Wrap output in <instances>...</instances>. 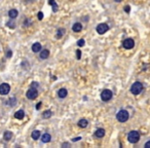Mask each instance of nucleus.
Masks as SVG:
<instances>
[{
	"label": "nucleus",
	"mask_w": 150,
	"mask_h": 148,
	"mask_svg": "<svg viewBox=\"0 0 150 148\" xmlns=\"http://www.w3.org/2000/svg\"><path fill=\"white\" fill-rule=\"evenodd\" d=\"M11 138H12V133L9 132V131H6V132L4 133V135H3V139L5 141H9Z\"/></svg>",
	"instance_id": "17"
},
{
	"label": "nucleus",
	"mask_w": 150,
	"mask_h": 148,
	"mask_svg": "<svg viewBox=\"0 0 150 148\" xmlns=\"http://www.w3.org/2000/svg\"><path fill=\"white\" fill-rule=\"evenodd\" d=\"M145 148H150V141H148V142L145 144Z\"/></svg>",
	"instance_id": "30"
},
{
	"label": "nucleus",
	"mask_w": 150,
	"mask_h": 148,
	"mask_svg": "<svg viewBox=\"0 0 150 148\" xmlns=\"http://www.w3.org/2000/svg\"><path fill=\"white\" fill-rule=\"evenodd\" d=\"M31 136H32L33 140H38L39 137H40V132H39V131H33Z\"/></svg>",
	"instance_id": "21"
},
{
	"label": "nucleus",
	"mask_w": 150,
	"mask_h": 148,
	"mask_svg": "<svg viewBox=\"0 0 150 148\" xmlns=\"http://www.w3.org/2000/svg\"><path fill=\"white\" fill-rule=\"evenodd\" d=\"M11 55H12V53H11V50L9 49V50H8L7 53H6V57H7V58H10V57H11Z\"/></svg>",
	"instance_id": "27"
},
{
	"label": "nucleus",
	"mask_w": 150,
	"mask_h": 148,
	"mask_svg": "<svg viewBox=\"0 0 150 148\" xmlns=\"http://www.w3.org/2000/svg\"><path fill=\"white\" fill-rule=\"evenodd\" d=\"M87 125H88V121H87L86 119H84V118H82V119H80V120L78 121V126H79L80 128H82V129L86 128Z\"/></svg>",
	"instance_id": "16"
},
{
	"label": "nucleus",
	"mask_w": 150,
	"mask_h": 148,
	"mask_svg": "<svg viewBox=\"0 0 150 148\" xmlns=\"http://www.w3.org/2000/svg\"><path fill=\"white\" fill-rule=\"evenodd\" d=\"M26 96H27V98L30 99V100H34V99H36V98H37V96H38L37 89H35V88H31V89L27 92Z\"/></svg>",
	"instance_id": "6"
},
{
	"label": "nucleus",
	"mask_w": 150,
	"mask_h": 148,
	"mask_svg": "<svg viewBox=\"0 0 150 148\" xmlns=\"http://www.w3.org/2000/svg\"><path fill=\"white\" fill-rule=\"evenodd\" d=\"M24 116H25V112H24L23 110H19V111H16V112L14 113V117H15L16 119H23Z\"/></svg>",
	"instance_id": "14"
},
{
	"label": "nucleus",
	"mask_w": 150,
	"mask_h": 148,
	"mask_svg": "<svg viewBox=\"0 0 150 148\" xmlns=\"http://www.w3.org/2000/svg\"><path fill=\"white\" fill-rule=\"evenodd\" d=\"M76 58H77V60H80V59H81V51H80L79 49L76 50Z\"/></svg>",
	"instance_id": "25"
},
{
	"label": "nucleus",
	"mask_w": 150,
	"mask_h": 148,
	"mask_svg": "<svg viewBox=\"0 0 150 148\" xmlns=\"http://www.w3.org/2000/svg\"><path fill=\"white\" fill-rule=\"evenodd\" d=\"M108 30H109V26H108L107 24H105V23L99 24V25L97 26V32H98L99 34H104V33H106Z\"/></svg>",
	"instance_id": "7"
},
{
	"label": "nucleus",
	"mask_w": 150,
	"mask_h": 148,
	"mask_svg": "<svg viewBox=\"0 0 150 148\" xmlns=\"http://www.w3.org/2000/svg\"><path fill=\"white\" fill-rule=\"evenodd\" d=\"M41 49V44L39 42H35L34 44L32 45V50H33V53H38V51H40Z\"/></svg>",
	"instance_id": "12"
},
{
	"label": "nucleus",
	"mask_w": 150,
	"mask_h": 148,
	"mask_svg": "<svg viewBox=\"0 0 150 148\" xmlns=\"http://www.w3.org/2000/svg\"><path fill=\"white\" fill-rule=\"evenodd\" d=\"M95 135H96V137H98V138L104 137V136H105V130H104V129H98L96 132H95Z\"/></svg>",
	"instance_id": "13"
},
{
	"label": "nucleus",
	"mask_w": 150,
	"mask_h": 148,
	"mask_svg": "<svg viewBox=\"0 0 150 148\" xmlns=\"http://www.w3.org/2000/svg\"><path fill=\"white\" fill-rule=\"evenodd\" d=\"M52 115H53V112H52L51 110H46V111H44V112L42 113V117H43V118H45V119L49 118Z\"/></svg>",
	"instance_id": "22"
},
{
	"label": "nucleus",
	"mask_w": 150,
	"mask_h": 148,
	"mask_svg": "<svg viewBox=\"0 0 150 148\" xmlns=\"http://www.w3.org/2000/svg\"><path fill=\"white\" fill-rule=\"evenodd\" d=\"M139 139H140V134L137 131H132L128 135V140L131 143H137L139 141Z\"/></svg>",
	"instance_id": "2"
},
{
	"label": "nucleus",
	"mask_w": 150,
	"mask_h": 148,
	"mask_svg": "<svg viewBox=\"0 0 150 148\" xmlns=\"http://www.w3.org/2000/svg\"><path fill=\"white\" fill-rule=\"evenodd\" d=\"M18 14H19V11L16 9H10L8 11V15H9L10 19H15L16 16H18Z\"/></svg>",
	"instance_id": "15"
},
{
	"label": "nucleus",
	"mask_w": 150,
	"mask_h": 148,
	"mask_svg": "<svg viewBox=\"0 0 150 148\" xmlns=\"http://www.w3.org/2000/svg\"><path fill=\"white\" fill-rule=\"evenodd\" d=\"M37 86H38V83H36V82L32 83V88H37Z\"/></svg>",
	"instance_id": "32"
},
{
	"label": "nucleus",
	"mask_w": 150,
	"mask_h": 148,
	"mask_svg": "<svg viewBox=\"0 0 150 148\" xmlns=\"http://www.w3.org/2000/svg\"><path fill=\"white\" fill-rule=\"evenodd\" d=\"M112 98V92L110 90H104L101 94V99L102 101L104 102H108V101H110Z\"/></svg>",
	"instance_id": "4"
},
{
	"label": "nucleus",
	"mask_w": 150,
	"mask_h": 148,
	"mask_svg": "<svg viewBox=\"0 0 150 148\" xmlns=\"http://www.w3.org/2000/svg\"><path fill=\"white\" fill-rule=\"evenodd\" d=\"M84 44H85L84 39H82V38H81V39H79V40L77 41V45H78V46H80V47H81V46H83Z\"/></svg>",
	"instance_id": "23"
},
{
	"label": "nucleus",
	"mask_w": 150,
	"mask_h": 148,
	"mask_svg": "<svg viewBox=\"0 0 150 148\" xmlns=\"http://www.w3.org/2000/svg\"><path fill=\"white\" fill-rule=\"evenodd\" d=\"M49 56V50L48 49H42L40 51V58L42 59V60H45L47 59Z\"/></svg>",
	"instance_id": "11"
},
{
	"label": "nucleus",
	"mask_w": 150,
	"mask_h": 148,
	"mask_svg": "<svg viewBox=\"0 0 150 148\" xmlns=\"http://www.w3.org/2000/svg\"><path fill=\"white\" fill-rule=\"evenodd\" d=\"M122 46L126 48V49H131L135 46V41L134 39H132V38H127V39H124L123 42H122Z\"/></svg>",
	"instance_id": "5"
},
{
	"label": "nucleus",
	"mask_w": 150,
	"mask_h": 148,
	"mask_svg": "<svg viewBox=\"0 0 150 148\" xmlns=\"http://www.w3.org/2000/svg\"><path fill=\"white\" fill-rule=\"evenodd\" d=\"M80 139H81L80 137H78V138H74V139H73V140H72V141H73V142H76V141H79V140H80Z\"/></svg>",
	"instance_id": "31"
},
{
	"label": "nucleus",
	"mask_w": 150,
	"mask_h": 148,
	"mask_svg": "<svg viewBox=\"0 0 150 148\" xmlns=\"http://www.w3.org/2000/svg\"><path fill=\"white\" fill-rule=\"evenodd\" d=\"M41 104H42V103H41V102H39V103L37 104V105H36V109H37V110H39V109H40V106H41Z\"/></svg>",
	"instance_id": "29"
},
{
	"label": "nucleus",
	"mask_w": 150,
	"mask_h": 148,
	"mask_svg": "<svg viewBox=\"0 0 150 148\" xmlns=\"http://www.w3.org/2000/svg\"><path fill=\"white\" fill-rule=\"evenodd\" d=\"M6 25H7V27H9V28H12V29H13V28L15 27V24H14L13 22H7V24H6Z\"/></svg>",
	"instance_id": "24"
},
{
	"label": "nucleus",
	"mask_w": 150,
	"mask_h": 148,
	"mask_svg": "<svg viewBox=\"0 0 150 148\" xmlns=\"http://www.w3.org/2000/svg\"><path fill=\"white\" fill-rule=\"evenodd\" d=\"M10 91V85L7 84V83H2L1 85H0V95H7L8 93H9Z\"/></svg>",
	"instance_id": "8"
},
{
	"label": "nucleus",
	"mask_w": 150,
	"mask_h": 148,
	"mask_svg": "<svg viewBox=\"0 0 150 148\" xmlns=\"http://www.w3.org/2000/svg\"><path fill=\"white\" fill-rule=\"evenodd\" d=\"M72 30L74 32H80L82 30V25L81 23H75L73 26H72Z\"/></svg>",
	"instance_id": "10"
},
{
	"label": "nucleus",
	"mask_w": 150,
	"mask_h": 148,
	"mask_svg": "<svg viewBox=\"0 0 150 148\" xmlns=\"http://www.w3.org/2000/svg\"><path fill=\"white\" fill-rule=\"evenodd\" d=\"M37 16H38V20H42L43 19V13L41 12V11H39L38 14H37Z\"/></svg>",
	"instance_id": "26"
},
{
	"label": "nucleus",
	"mask_w": 150,
	"mask_h": 148,
	"mask_svg": "<svg viewBox=\"0 0 150 148\" xmlns=\"http://www.w3.org/2000/svg\"><path fill=\"white\" fill-rule=\"evenodd\" d=\"M65 32H66V31H65V29H64V28H61V29H59V30L57 31V35H56V36H57V38H58V39L62 38V37L64 36Z\"/></svg>",
	"instance_id": "20"
},
{
	"label": "nucleus",
	"mask_w": 150,
	"mask_h": 148,
	"mask_svg": "<svg viewBox=\"0 0 150 148\" xmlns=\"http://www.w3.org/2000/svg\"><path fill=\"white\" fill-rule=\"evenodd\" d=\"M116 2H120V1H122V0H115Z\"/></svg>",
	"instance_id": "33"
},
{
	"label": "nucleus",
	"mask_w": 150,
	"mask_h": 148,
	"mask_svg": "<svg viewBox=\"0 0 150 148\" xmlns=\"http://www.w3.org/2000/svg\"><path fill=\"white\" fill-rule=\"evenodd\" d=\"M41 140H42L43 143H48L49 141L52 140V136L49 135V134H44L42 136V138H41Z\"/></svg>",
	"instance_id": "18"
},
{
	"label": "nucleus",
	"mask_w": 150,
	"mask_h": 148,
	"mask_svg": "<svg viewBox=\"0 0 150 148\" xmlns=\"http://www.w3.org/2000/svg\"><path fill=\"white\" fill-rule=\"evenodd\" d=\"M142 91H143V84L139 81L133 83V85L131 86V92L133 95H139Z\"/></svg>",
	"instance_id": "1"
},
{
	"label": "nucleus",
	"mask_w": 150,
	"mask_h": 148,
	"mask_svg": "<svg viewBox=\"0 0 150 148\" xmlns=\"http://www.w3.org/2000/svg\"><path fill=\"white\" fill-rule=\"evenodd\" d=\"M67 95H68V91L66 89H60L59 92H58V96H59L61 99L66 98V97H67Z\"/></svg>",
	"instance_id": "9"
},
{
	"label": "nucleus",
	"mask_w": 150,
	"mask_h": 148,
	"mask_svg": "<svg viewBox=\"0 0 150 148\" xmlns=\"http://www.w3.org/2000/svg\"><path fill=\"white\" fill-rule=\"evenodd\" d=\"M48 3L53 6V10H54V12H57V11H58V8H59V6H58V4L56 3L55 0H48Z\"/></svg>",
	"instance_id": "19"
},
{
	"label": "nucleus",
	"mask_w": 150,
	"mask_h": 148,
	"mask_svg": "<svg viewBox=\"0 0 150 148\" xmlns=\"http://www.w3.org/2000/svg\"><path fill=\"white\" fill-rule=\"evenodd\" d=\"M129 112L127 110H120L117 115H116V118H117L118 121H120V123H124V121H127L129 119Z\"/></svg>",
	"instance_id": "3"
},
{
	"label": "nucleus",
	"mask_w": 150,
	"mask_h": 148,
	"mask_svg": "<svg viewBox=\"0 0 150 148\" xmlns=\"http://www.w3.org/2000/svg\"><path fill=\"white\" fill-rule=\"evenodd\" d=\"M130 10H131V7L129 5L124 7V11H126V12H130Z\"/></svg>",
	"instance_id": "28"
}]
</instances>
